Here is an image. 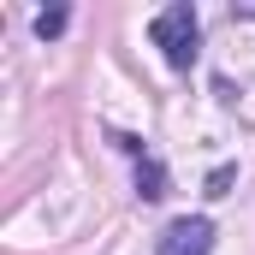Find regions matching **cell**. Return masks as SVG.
<instances>
[{
	"label": "cell",
	"mask_w": 255,
	"mask_h": 255,
	"mask_svg": "<svg viewBox=\"0 0 255 255\" xmlns=\"http://www.w3.org/2000/svg\"><path fill=\"white\" fill-rule=\"evenodd\" d=\"M214 95L226 113L255 125V12H232L214 36Z\"/></svg>",
	"instance_id": "cell-1"
},
{
	"label": "cell",
	"mask_w": 255,
	"mask_h": 255,
	"mask_svg": "<svg viewBox=\"0 0 255 255\" xmlns=\"http://www.w3.org/2000/svg\"><path fill=\"white\" fill-rule=\"evenodd\" d=\"M148 42L160 48V60L172 65V71H190L196 54H202V18H196V6L178 0V6L154 12V18H148Z\"/></svg>",
	"instance_id": "cell-2"
},
{
	"label": "cell",
	"mask_w": 255,
	"mask_h": 255,
	"mask_svg": "<svg viewBox=\"0 0 255 255\" xmlns=\"http://www.w3.org/2000/svg\"><path fill=\"white\" fill-rule=\"evenodd\" d=\"M208 250H214V220H202V214L172 220V226L154 238V255H208Z\"/></svg>",
	"instance_id": "cell-3"
},
{
	"label": "cell",
	"mask_w": 255,
	"mask_h": 255,
	"mask_svg": "<svg viewBox=\"0 0 255 255\" xmlns=\"http://www.w3.org/2000/svg\"><path fill=\"white\" fill-rule=\"evenodd\" d=\"M113 142L136 160V196H142V202H160V196H166V166H160V160H154L136 136H113Z\"/></svg>",
	"instance_id": "cell-4"
},
{
	"label": "cell",
	"mask_w": 255,
	"mask_h": 255,
	"mask_svg": "<svg viewBox=\"0 0 255 255\" xmlns=\"http://www.w3.org/2000/svg\"><path fill=\"white\" fill-rule=\"evenodd\" d=\"M65 18H71L65 6H48V12H36V36H42V42H48V36H60V30H65Z\"/></svg>",
	"instance_id": "cell-5"
}]
</instances>
